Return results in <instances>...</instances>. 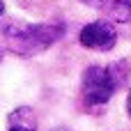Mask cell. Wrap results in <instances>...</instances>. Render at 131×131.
<instances>
[{"label":"cell","mask_w":131,"mask_h":131,"mask_svg":"<svg viewBox=\"0 0 131 131\" xmlns=\"http://www.w3.org/2000/svg\"><path fill=\"white\" fill-rule=\"evenodd\" d=\"M2 14H5V2L0 0V16H2Z\"/></svg>","instance_id":"52a82bcc"},{"label":"cell","mask_w":131,"mask_h":131,"mask_svg":"<svg viewBox=\"0 0 131 131\" xmlns=\"http://www.w3.org/2000/svg\"><path fill=\"white\" fill-rule=\"evenodd\" d=\"M115 92V78L106 67H88L83 71V97L88 104H106Z\"/></svg>","instance_id":"7a4b0ae2"},{"label":"cell","mask_w":131,"mask_h":131,"mask_svg":"<svg viewBox=\"0 0 131 131\" xmlns=\"http://www.w3.org/2000/svg\"><path fill=\"white\" fill-rule=\"evenodd\" d=\"M115 9H120V12H124V16L129 18V14H131V0H108Z\"/></svg>","instance_id":"5b68a950"},{"label":"cell","mask_w":131,"mask_h":131,"mask_svg":"<svg viewBox=\"0 0 131 131\" xmlns=\"http://www.w3.org/2000/svg\"><path fill=\"white\" fill-rule=\"evenodd\" d=\"M35 129H37V120L28 106H21L9 115V131H35Z\"/></svg>","instance_id":"277c9868"},{"label":"cell","mask_w":131,"mask_h":131,"mask_svg":"<svg viewBox=\"0 0 131 131\" xmlns=\"http://www.w3.org/2000/svg\"><path fill=\"white\" fill-rule=\"evenodd\" d=\"M90 2H92V0H90Z\"/></svg>","instance_id":"9c48e42d"},{"label":"cell","mask_w":131,"mask_h":131,"mask_svg":"<svg viewBox=\"0 0 131 131\" xmlns=\"http://www.w3.org/2000/svg\"><path fill=\"white\" fill-rule=\"evenodd\" d=\"M0 60H2V48H0Z\"/></svg>","instance_id":"ba28073f"},{"label":"cell","mask_w":131,"mask_h":131,"mask_svg":"<svg viewBox=\"0 0 131 131\" xmlns=\"http://www.w3.org/2000/svg\"><path fill=\"white\" fill-rule=\"evenodd\" d=\"M9 46L21 55H32L55 44L62 37V25L37 23V25H9L5 32Z\"/></svg>","instance_id":"6da1fadb"},{"label":"cell","mask_w":131,"mask_h":131,"mask_svg":"<svg viewBox=\"0 0 131 131\" xmlns=\"http://www.w3.org/2000/svg\"><path fill=\"white\" fill-rule=\"evenodd\" d=\"M127 113H129V117H131V90H129V97H127Z\"/></svg>","instance_id":"8992f818"},{"label":"cell","mask_w":131,"mask_h":131,"mask_svg":"<svg viewBox=\"0 0 131 131\" xmlns=\"http://www.w3.org/2000/svg\"><path fill=\"white\" fill-rule=\"evenodd\" d=\"M78 41L90 51H111L117 41V32L108 21H94L81 30Z\"/></svg>","instance_id":"3957f363"}]
</instances>
